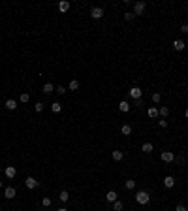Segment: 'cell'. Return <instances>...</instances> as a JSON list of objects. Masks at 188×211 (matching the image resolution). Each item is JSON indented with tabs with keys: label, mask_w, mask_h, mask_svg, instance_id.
Masks as SVG:
<instances>
[{
	"label": "cell",
	"mask_w": 188,
	"mask_h": 211,
	"mask_svg": "<svg viewBox=\"0 0 188 211\" xmlns=\"http://www.w3.org/2000/svg\"><path fill=\"white\" fill-rule=\"evenodd\" d=\"M149 200H151V196H149V192H147V190H139V192L135 194V202L141 204V205L149 204Z\"/></svg>",
	"instance_id": "cell-1"
},
{
	"label": "cell",
	"mask_w": 188,
	"mask_h": 211,
	"mask_svg": "<svg viewBox=\"0 0 188 211\" xmlns=\"http://www.w3.org/2000/svg\"><path fill=\"white\" fill-rule=\"evenodd\" d=\"M128 94H130L134 100H141V94H143V91H141L139 87H132V89L128 91Z\"/></svg>",
	"instance_id": "cell-2"
},
{
	"label": "cell",
	"mask_w": 188,
	"mask_h": 211,
	"mask_svg": "<svg viewBox=\"0 0 188 211\" xmlns=\"http://www.w3.org/2000/svg\"><path fill=\"white\" fill-rule=\"evenodd\" d=\"M145 8H147L145 2H135V4H134V15H143Z\"/></svg>",
	"instance_id": "cell-3"
},
{
	"label": "cell",
	"mask_w": 188,
	"mask_h": 211,
	"mask_svg": "<svg viewBox=\"0 0 188 211\" xmlns=\"http://www.w3.org/2000/svg\"><path fill=\"white\" fill-rule=\"evenodd\" d=\"M90 17H92V19H102V17H104V9L98 8V6L92 8V9H90Z\"/></svg>",
	"instance_id": "cell-4"
},
{
	"label": "cell",
	"mask_w": 188,
	"mask_h": 211,
	"mask_svg": "<svg viewBox=\"0 0 188 211\" xmlns=\"http://www.w3.org/2000/svg\"><path fill=\"white\" fill-rule=\"evenodd\" d=\"M160 158H162V160H164V162H173V160H175V155H173V153H171V151H162Z\"/></svg>",
	"instance_id": "cell-5"
},
{
	"label": "cell",
	"mask_w": 188,
	"mask_h": 211,
	"mask_svg": "<svg viewBox=\"0 0 188 211\" xmlns=\"http://www.w3.org/2000/svg\"><path fill=\"white\" fill-rule=\"evenodd\" d=\"M24 185H27V189H36L38 187V181L34 177H27V179H24Z\"/></svg>",
	"instance_id": "cell-6"
},
{
	"label": "cell",
	"mask_w": 188,
	"mask_h": 211,
	"mask_svg": "<svg viewBox=\"0 0 188 211\" xmlns=\"http://www.w3.org/2000/svg\"><path fill=\"white\" fill-rule=\"evenodd\" d=\"M173 185H175V179L171 177V175H166L164 177V187L166 189H173Z\"/></svg>",
	"instance_id": "cell-7"
},
{
	"label": "cell",
	"mask_w": 188,
	"mask_h": 211,
	"mask_svg": "<svg viewBox=\"0 0 188 211\" xmlns=\"http://www.w3.org/2000/svg\"><path fill=\"white\" fill-rule=\"evenodd\" d=\"M4 173H6V177H9V179H13V177H15V173H17V170H15L13 166H8L6 170H4Z\"/></svg>",
	"instance_id": "cell-8"
},
{
	"label": "cell",
	"mask_w": 188,
	"mask_h": 211,
	"mask_svg": "<svg viewBox=\"0 0 188 211\" xmlns=\"http://www.w3.org/2000/svg\"><path fill=\"white\" fill-rule=\"evenodd\" d=\"M141 151H143V153H152V151H154V145H152L151 141H147V143L141 145Z\"/></svg>",
	"instance_id": "cell-9"
},
{
	"label": "cell",
	"mask_w": 188,
	"mask_h": 211,
	"mask_svg": "<svg viewBox=\"0 0 188 211\" xmlns=\"http://www.w3.org/2000/svg\"><path fill=\"white\" fill-rule=\"evenodd\" d=\"M105 200H107L109 204H113V202H117V192H115V190H109V192L105 194Z\"/></svg>",
	"instance_id": "cell-10"
},
{
	"label": "cell",
	"mask_w": 188,
	"mask_h": 211,
	"mask_svg": "<svg viewBox=\"0 0 188 211\" xmlns=\"http://www.w3.org/2000/svg\"><path fill=\"white\" fill-rule=\"evenodd\" d=\"M147 115H149L151 119H156V117L160 115V113H158V107H149V109H147Z\"/></svg>",
	"instance_id": "cell-11"
},
{
	"label": "cell",
	"mask_w": 188,
	"mask_h": 211,
	"mask_svg": "<svg viewBox=\"0 0 188 211\" xmlns=\"http://www.w3.org/2000/svg\"><path fill=\"white\" fill-rule=\"evenodd\" d=\"M4 107H6V109H9V111H13L15 107H17V102L9 98V100H6V104H4Z\"/></svg>",
	"instance_id": "cell-12"
},
{
	"label": "cell",
	"mask_w": 188,
	"mask_h": 211,
	"mask_svg": "<svg viewBox=\"0 0 188 211\" xmlns=\"http://www.w3.org/2000/svg\"><path fill=\"white\" fill-rule=\"evenodd\" d=\"M4 196H6L8 200H12V198H15V189H13V187H8L6 190H4Z\"/></svg>",
	"instance_id": "cell-13"
},
{
	"label": "cell",
	"mask_w": 188,
	"mask_h": 211,
	"mask_svg": "<svg viewBox=\"0 0 188 211\" xmlns=\"http://www.w3.org/2000/svg\"><path fill=\"white\" fill-rule=\"evenodd\" d=\"M184 47H186V45H184L182 40H175V42H173V49H175V51H182Z\"/></svg>",
	"instance_id": "cell-14"
},
{
	"label": "cell",
	"mask_w": 188,
	"mask_h": 211,
	"mask_svg": "<svg viewBox=\"0 0 188 211\" xmlns=\"http://www.w3.org/2000/svg\"><path fill=\"white\" fill-rule=\"evenodd\" d=\"M58 9H60V12H62V13H66V12H68V9H70V2H66V0H62V2L58 4Z\"/></svg>",
	"instance_id": "cell-15"
},
{
	"label": "cell",
	"mask_w": 188,
	"mask_h": 211,
	"mask_svg": "<svg viewBox=\"0 0 188 211\" xmlns=\"http://www.w3.org/2000/svg\"><path fill=\"white\" fill-rule=\"evenodd\" d=\"M119 109L122 111V113L130 111V104H128V102H126V100H122V102H120V104H119Z\"/></svg>",
	"instance_id": "cell-16"
},
{
	"label": "cell",
	"mask_w": 188,
	"mask_h": 211,
	"mask_svg": "<svg viewBox=\"0 0 188 211\" xmlns=\"http://www.w3.org/2000/svg\"><path fill=\"white\" fill-rule=\"evenodd\" d=\"M120 132H122V136H130V134H132V126L130 125H122V126H120Z\"/></svg>",
	"instance_id": "cell-17"
},
{
	"label": "cell",
	"mask_w": 188,
	"mask_h": 211,
	"mask_svg": "<svg viewBox=\"0 0 188 211\" xmlns=\"http://www.w3.org/2000/svg\"><path fill=\"white\" fill-rule=\"evenodd\" d=\"M122 158H124L122 151H113V160H122Z\"/></svg>",
	"instance_id": "cell-18"
},
{
	"label": "cell",
	"mask_w": 188,
	"mask_h": 211,
	"mask_svg": "<svg viewBox=\"0 0 188 211\" xmlns=\"http://www.w3.org/2000/svg\"><path fill=\"white\" fill-rule=\"evenodd\" d=\"M53 91H55V87L51 85V83H45V85H43V92H45V94H51Z\"/></svg>",
	"instance_id": "cell-19"
},
{
	"label": "cell",
	"mask_w": 188,
	"mask_h": 211,
	"mask_svg": "<svg viewBox=\"0 0 188 211\" xmlns=\"http://www.w3.org/2000/svg\"><path fill=\"white\" fill-rule=\"evenodd\" d=\"M68 198H70V194L66 192V190H62V192L58 194V200H60V202H68Z\"/></svg>",
	"instance_id": "cell-20"
},
{
	"label": "cell",
	"mask_w": 188,
	"mask_h": 211,
	"mask_svg": "<svg viewBox=\"0 0 188 211\" xmlns=\"http://www.w3.org/2000/svg\"><path fill=\"white\" fill-rule=\"evenodd\" d=\"M158 113H160V115H162V117H167V115H169V107H166V106H162V107H160V109H158Z\"/></svg>",
	"instance_id": "cell-21"
},
{
	"label": "cell",
	"mask_w": 188,
	"mask_h": 211,
	"mask_svg": "<svg viewBox=\"0 0 188 211\" xmlns=\"http://www.w3.org/2000/svg\"><path fill=\"white\" fill-rule=\"evenodd\" d=\"M77 89H79V81L77 79L70 81V91H77Z\"/></svg>",
	"instance_id": "cell-22"
},
{
	"label": "cell",
	"mask_w": 188,
	"mask_h": 211,
	"mask_svg": "<svg viewBox=\"0 0 188 211\" xmlns=\"http://www.w3.org/2000/svg\"><path fill=\"white\" fill-rule=\"evenodd\" d=\"M19 100H21V102H23V104H27V102L30 100V94H28V92H23V94H21V96H19Z\"/></svg>",
	"instance_id": "cell-23"
},
{
	"label": "cell",
	"mask_w": 188,
	"mask_h": 211,
	"mask_svg": "<svg viewBox=\"0 0 188 211\" xmlns=\"http://www.w3.org/2000/svg\"><path fill=\"white\" fill-rule=\"evenodd\" d=\"M51 109H53L55 113H60V109H62V106H60L58 102H55V104H51Z\"/></svg>",
	"instance_id": "cell-24"
},
{
	"label": "cell",
	"mask_w": 188,
	"mask_h": 211,
	"mask_svg": "<svg viewBox=\"0 0 188 211\" xmlns=\"http://www.w3.org/2000/svg\"><path fill=\"white\" fill-rule=\"evenodd\" d=\"M122 207H124L122 202H119V200H117V202H113V209H115V211H122Z\"/></svg>",
	"instance_id": "cell-25"
},
{
	"label": "cell",
	"mask_w": 188,
	"mask_h": 211,
	"mask_svg": "<svg viewBox=\"0 0 188 211\" xmlns=\"http://www.w3.org/2000/svg\"><path fill=\"white\" fill-rule=\"evenodd\" d=\"M160 100H162V94H160V92H152V102H154V104H158Z\"/></svg>",
	"instance_id": "cell-26"
},
{
	"label": "cell",
	"mask_w": 188,
	"mask_h": 211,
	"mask_svg": "<svg viewBox=\"0 0 188 211\" xmlns=\"http://www.w3.org/2000/svg\"><path fill=\"white\" fill-rule=\"evenodd\" d=\"M124 185H126V189H128V190H132V189L135 187V181H134V179H128V181H126Z\"/></svg>",
	"instance_id": "cell-27"
},
{
	"label": "cell",
	"mask_w": 188,
	"mask_h": 211,
	"mask_svg": "<svg viewBox=\"0 0 188 211\" xmlns=\"http://www.w3.org/2000/svg\"><path fill=\"white\" fill-rule=\"evenodd\" d=\"M51 204H53V200H51V198H43V200H42V205H43V207H51Z\"/></svg>",
	"instance_id": "cell-28"
},
{
	"label": "cell",
	"mask_w": 188,
	"mask_h": 211,
	"mask_svg": "<svg viewBox=\"0 0 188 211\" xmlns=\"http://www.w3.org/2000/svg\"><path fill=\"white\" fill-rule=\"evenodd\" d=\"M134 17H135V15L132 13V12H128V13H124V19H126V21H132V19H134Z\"/></svg>",
	"instance_id": "cell-29"
},
{
	"label": "cell",
	"mask_w": 188,
	"mask_h": 211,
	"mask_svg": "<svg viewBox=\"0 0 188 211\" xmlns=\"http://www.w3.org/2000/svg\"><path fill=\"white\" fill-rule=\"evenodd\" d=\"M34 109H36L38 113H40V111H43V104H42V102H38V104L34 106Z\"/></svg>",
	"instance_id": "cell-30"
},
{
	"label": "cell",
	"mask_w": 188,
	"mask_h": 211,
	"mask_svg": "<svg viewBox=\"0 0 188 211\" xmlns=\"http://www.w3.org/2000/svg\"><path fill=\"white\" fill-rule=\"evenodd\" d=\"M55 91H57V94H64V92H66V89H64L62 85H60V87H57V89H55Z\"/></svg>",
	"instance_id": "cell-31"
},
{
	"label": "cell",
	"mask_w": 188,
	"mask_h": 211,
	"mask_svg": "<svg viewBox=\"0 0 188 211\" xmlns=\"http://www.w3.org/2000/svg\"><path fill=\"white\" fill-rule=\"evenodd\" d=\"M175 211H188L186 207H184V205H182V204H179V205H177V207H175Z\"/></svg>",
	"instance_id": "cell-32"
},
{
	"label": "cell",
	"mask_w": 188,
	"mask_h": 211,
	"mask_svg": "<svg viewBox=\"0 0 188 211\" xmlns=\"http://www.w3.org/2000/svg\"><path fill=\"white\" fill-rule=\"evenodd\" d=\"M181 32H184V34H188V23H186V25H182V27H181Z\"/></svg>",
	"instance_id": "cell-33"
},
{
	"label": "cell",
	"mask_w": 188,
	"mask_h": 211,
	"mask_svg": "<svg viewBox=\"0 0 188 211\" xmlns=\"http://www.w3.org/2000/svg\"><path fill=\"white\" fill-rule=\"evenodd\" d=\"M57 211H68V209H66V207H60V209H57Z\"/></svg>",
	"instance_id": "cell-34"
},
{
	"label": "cell",
	"mask_w": 188,
	"mask_h": 211,
	"mask_svg": "<svg viewBox=\"0 0 188 211\" xmlns=\"http://www.w3.org/2000/svg\"><path fill=\"white\" fill-rule=\"evenodd\" d=\"M184 115H186V119H188V109H186V113H184Z\"/></svg>",
	"instance_id": "cell-35"
},
{
	"label": "cell",
	"mask_w": 188,
	"mask_h": 211,
	"mask_svg": "<svg viewBox=\"0 0 188 211\" xmlns=\"http://www.w3.org/2000/svg\"><path fill=\"white\" fill-rule=\"evenodd\" d=\"M0 189H2V181H0Z\"/></svg>",
	"instance_id": "cell-36"
}]
</instances>
